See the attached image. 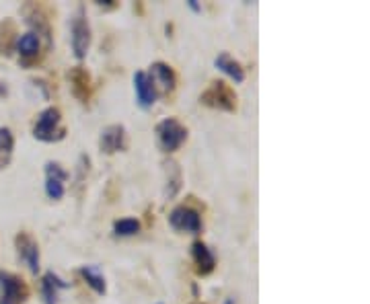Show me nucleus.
Returning <instances> with one entry per match:
<instances>
[{
	"label": "nucleus",
	"instance_id": "2",
	"mask_svg": "<svg viewBox=\"0 0 370 304\" xmlns=\"http://www.w3.org/2000/svg\"><path fill=\"white\" fill-rule=\"evenodd\" d=\"M154 136H156V144L165 154L179 151L183 146V142L187 140V128L175 120V118H165L154 126Z\"/></svg>",
	"mask_w": 370,
	"mask_h": 304
},
{
	"label": "nucleus",
	"instance_id": "1",
	"mask_svg": "<svg viewBox=\"0 0 370 304\" xmlns=\"http://www.w3.org/2000/svg\"><path fill=\"white\" fill-rule=\"evenodd\" d=\"M33 138L45 144H54L66 138V128L62 126V111L58 107H45L43 111H39L33 126Z\"/></svg>",
	"mask_w": 370,
	"mask_h": 304
},
{
	"label": "nucleus",
	"instance_id": "12",
	"mask_svg": "<svg viewBox=\"0 0 370 304\" xmlns=\"http://www.w3.org/2000/svg\"><path fill=\"white\" fill-rule=\"evenodd\" d=\"M192 259H194V270L198 276L206 278L216 270V257L212 253V249L204 243V241H196L192 245Z\"/></svg>",
	"mask_w": 370,
	"mask_h": 304
},
{
	"label": "nucleus",
	"instance_id": "14",
	"mask_svg": "<svg viewBox=\"0 0 370 304\" xmlns=\"http://www.w3.org/2000/svg\"><path fill=\"white\" fill-rule=\"evenodd\" d=\"M68 288V282H64L58 274L54 272H45L41 278V296L45 304H58L60 292Z\"/></svg>",
	"mask_w": 370,
	"mask_h": 304
},
{
	"label": "nucleus",
	"instance_id": "3",
	"mask_svg": "<svg viewBox=\"0 0 370 304\" xmlns=\"http://www.w3.org/2000/svg\"><path fill=\"white\" fill-rule=\"evenodd\" d=\"M200 103L210 109L235 113L237 111V93L225 80H212L208 85V89L200 95Z\"/></svg>",
	"mask_w": 370,
	"mask_h": 304
},
{
	"label": "nucleus",
	"instance_id": "21",
	"mask_svg": "<svg viewBox=\"0 0 370 304\" xmlns=\"http://www.w3.org/2000/svg\"><path fill=\"white\" fill-rule=\"evenodd\" d=\"M14 33L12 23L0 25V54H10V35Z\"/></svg>",
	"mask_w": 370,
	"mask_h": 304
},
{
	"label": "nucleus",
	"instance_id": "23",
	"mask_svg": "<svg viewBox=\"0 0 370 304\" xmlns=\"http://www.w3.org/2000/svg\"><path fill=\"white\" fill-rule=\"evenodd\" d=\"M187 6H189V8H192L194 12H202V6H200V4H198L196 0H189V2H187Z\"/></svg>",
	"mask_w": 370,
	"mask_h": 304
},
{
	"label": "nucleus",
	"instance_id": "5",
	"mask_svg": "<svg viewBox=\"0 0 370 304\" xmlns=\"http://www.w3.org/2000/svg\"><path fill=\"white\" fill-rule=\"evenodd\" d=\"M29 301V286L12 272L0 270V304H25Z\"/></svg>",
	"mask_w": 370,
	"mask_h": 304
},
{
	"label": "nucleus",
	"instance_id": "26",
	"mask_svg": "<svg viewBox=\"0 0 370 304\" xmlns=\"http://www.w3.org/2000/svg\"><path fill=\"white\" fill-rule=\"evenodd\" d=\"M156 304H163V303H156Z\"/></svg>",
	"mask_w": 370,
	"mask_h": 304
},
{
	"label": "nucleus",
	"instance_id": "24",
	"mask_svg": "<svg viewBox=\"0 0 370 304\" xmlns=\"http://www.w3.org/2000/svg\"><path fill=\"white\" fill-rule=\"evenodd\" d=\"M0 95H6V87H4V83H0Z\"/></svg>",
	"mask_w": 370,
	"mask_h": 304
},
{
	"label": "nucleus",
	"instance_id": "6",
	"mask_svg": "<svg viewBox=\"0 0 370 304\" xmlns=\"http://www.w3.org/2000/svg\"><path fill=\"white\" fill-rule=\"evenodd\" d=\"M152 87H154V93L156 97L163 95V97H171L177 89V74L175 70L167 64V62H152L150 64V70L146 72Z\"/></svg>",
	"mask_w": 370,
	"mask_h": 304
},
{
	"label": "nucleus",
	"instance_id": "18",
	"mask_svg": "<svg viewBox=\"0 0 370 304\" xmlns=\"http://www.w3.org/2000/svg\"><path fill=\"white\" fill-rule=\"evenodd\" d=\"M79 274H81V278L95 290V294H99V296H105V294H107L105 276H103V272H101L97 265H83V268L79 270Z\"/></svg>",
	"mask_w": 370,
	"mask_h": 304
},
{
	"label": "nucleus",
	"instance_id": "19",
	"mask_svg": "<svg viewBox=\"0 0 370 304\" xmlns=\"http://www.w3.org/2000/svg\"><path fill=\"white\" fill-rule=\"evenodd\" d=\"M12 152H14V136L8 128H0V171H4L10 160H12Z\"/></svg>",
	"mask_w": 370,
	"mask_h": 304
},
{
	"label": "nucleus",
	"instance_id": "8",
	"mask_svg": "<svg viewBox=\"0 0 370 304\" xmlns=\"http://www.w3.org/2000/svg\"><path fill=\"white\" fill-rule=\"evenodd\" d=\"M66 181H68V171L60 162H45V195L52 202H60L66 195Z\"/></svg>",
	"mask_w": 370,
	"mask_h": 304
},
{
	"label": "nucleus",
	"instance_id": "13",
	"mask_svg": "<svg viewBox=\"0 0 370 304\" xmlns=\"http://www.w3.org/2000/svg\"><path fill=\"white\" fill-rule=\"evenodd\" d=\"M134 93H136V103L140 109H150L156 103V93L154 87L144 70H138L134 74Z\"/></svg>",
	"mask_w": 370,
	"mask_h": 304
},
{
	"label": "nucleus",
	"instance_id": "4",
	"mask_svg": "<svg viewBox=\"0 0 370 304\" xmlns=\"http://www.w3.org/2000/svg\"><path fill=\"white\" fill-rule=\"evenodd\" d=\"M70 33H72V54L76 60L87 58L89 50H91V41H93V33H91V25L87 21L85 8L79 6L74 17H72V25H70Z\"/></svg>",
	"mask_w": 370,
	"mask_h": 304
},
{
	"label": "nucleus",
	"instance_id": "11",
	"mask_svg": "<svg viewBox=\"0 0 370 304\" xmlns=\"http://www.w3.org/2000/svg\"><path fill=\"white\" fill-rule=\"evenodd\" d=\"M99 151L103 154H116L127 151V132L122 124H112L101 130L99 136Z\"/></svg>",
	"mask_w": 370,
	"mask_h": 304
},
{
	"label": "nucleus",
	"instance_id": "9",
	"mask_svg": "<svg viewBox=\"0 0 370 304\" xmlns=\"http://www.w3.org/2000/svg\"><path fill=\"white\" fill-rule=\"evenodd\" d=\"M14 247H17L19 259L29 268V272H31V274H37V272H39V265H41V255H39V245H37V241H35L29 232L21 230V232L14 237Z\"/></svg>",
	"mask_w": 370,
	"mask_h": 304
},
{
	"label": "nucleus",
	"instance_id": "20",
	"mask_svg": "<svg viewBox=\"0 0 370 304\" xmlns=\"http://www.w3.org/2000/svg\"><path fill=\"white\" fill-rule=\"evenodd\" d=\"M140 220L136 218H120L114 222V235L116 237H134L140 232Z\"/></svg>",
	"mask_w": 370,
	"mask_h": 304
},
{
	"label": "nucleus",
	"instance_id": "22",
	"mask_svg": "<svg viewBox=\"0 0 370 304\" xmlns=\"http://www.w3.org/2000/svg\"><path fill=\"white\" fill-rule=\"evenodd\" d=\"M95 6H99L103 10H114V8H118V2H114V0H110V2H95Z\"/></svg>",
	"mask_w": 370,
	"mask_h": 304
},
{
	"label": "nucleus",
	"instance_id": "17",
	"mask_svg": "<svg viewBox=\"0 0 370 304\" xmlns=\"http://www.w3.org/2000/svg\"><path fill=\"white\" fill-rule=\"evenodd\" d=\"M214 66L218 68V70H223L227 76H231L235 83H245L247 74H245V68L241 66V62H237L235 58H231L227 52H223V54H218L216 56V60H214Z\"/></svg>",
	"mask_w": 370,
	"mask_h": 304
},
{
	"label": "nucleus",
	"instance_id": "15",
	"mask_svg": "<svg viewBox=\"0 0 370 304\" xmlns=\"http://www.w3.org/2000/svg\"><path fill=\"white\" fill-rule=\"evenodd\" d=\"M163 166H165V197H167V199H173V197L179 193L181 183H183L181 166H179L173 158L165 160Z\"/></svg>",
	"mask_w": 370,
	"mask_h": 304
},
{
	"label": "nucleus",
	"instance_id": "10",
	"mask_svg": "<svg viewBox=\"0 0 370 304\" xmlns=\"http://www.w3.org/2000/svg\"><path fill=\"white\" fill-rule=\"evenodd\" d=\"M68 80H70V91L74 95L76 101H81L83 105H87L91 101L93 95V78L91 72L85 66H74L68 72Z\"/></svg>",
	"mask_w": 370,
	"mask_h": 304
},
{
	"label": "nucleus",
	"instance_id": "7",
	"mask_svg": "<svg viewBox=\"0 0 370 304\" xmlns=\"http://www.w3.org/2000/svg\"><path fill=\"white\" fill-rule=\"evenodd\" d=\"M169 224L177 230V232H185V235H200L202 232V216L196 208L192 206H177L171 210L169 214Z\"/></svg>",
	"mask_w": 370,
	"mask_h": 304
},
{
	"label": "nucleus",
	"instance_id": "25",
	"mask_svg": "<svg viewBox=\"0 0 370 304\" xmlns=\"http://www.w3.org/2000/svg\"><path fill=\"white\" fill-rule=\"evenodd\" d=\"M194 304H202V303H194Z\"/></svg>",
	"mask_w": 370,
	"mask_h": 304
},
{
	"label": "nucleus",
	"instance_id": "16",
	"mask_svg": "<svg viewBox=\"0 0 370 304\" xmlns=\"http://www.w3.org/2000/svg\"><path fill=\"white\" fill-rule=\"evenodd\" d=\"M39 50H41V39H39L33 31H27V33H23V35L17 39V52H19L23 64L35 62Z\"/></svg>",
	"mask_w": 370,
	"mask_h": 304
}]
</instances>
